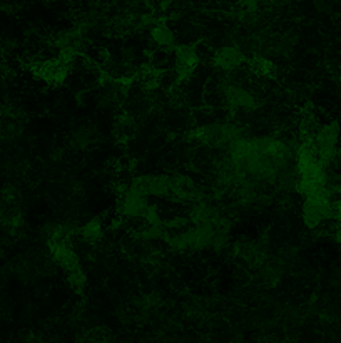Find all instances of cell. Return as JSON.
Returning <instances> with one entry per match:
<instances>
[{
  "label": "cell",
  "instance_id": "6da1fadb",
  "mask_svg": "<svg viewBox=\"0 0 341 343\" xmlns=\"http://www.w3.org/2000/svg\"><path fill=\"white\" fill-rule=\"evenodd\" d=\"M214 61H216V64H218L219 67L231 71V69H238L239 66H241V62L244 61V57H243V54L239 52L238 49H234V47H224V49H221L219 52L214 56Z\"/></svg>",
  "mask_w": 341,
  "mask_h": 343
},
{
  "label": "cell",
  "instance_id": "7a4b0ae2",
  "mask_svg": "<svg viewBox=\"0 0 341 343\" xmlns=\"http://www.w3.org/2000/svg\"><path fill=\"white\" fill-rule=\"evenodd\" d=\"M151 34H153V39L158 42V45H161V47H169V45L174 42L172 32H170V29H168L164 24L156 25Z\"/></svg>",
  "mask_w": 341,
  "mask_h": 343
},
{
  "label": "cell",
  "instance_id": "3957f363",
  "mask_svg": "<svg viewBox=\"0 0 341 343\" xmlns=\"http://www.w3.org/2000/svg\"><path fill=\"white\" fill-rule=\"evenodd\" d=\"M100 235H102V223H100L99 219H92V221L87 223L85 226H82V230H81V236L84 238L85 241L99 240Z\"/></svg>",
  "mask_w": 341,
  "mask_h": 343
}]
</instances>
